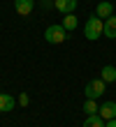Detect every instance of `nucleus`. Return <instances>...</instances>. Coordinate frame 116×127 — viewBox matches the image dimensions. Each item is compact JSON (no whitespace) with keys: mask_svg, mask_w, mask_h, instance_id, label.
Returning a JSON list of instances; mask_svg holds the SVG:
<instances>
[{"mask_svg":"<svg viewBox=\"0 0 116 127\" xmlns=\"http://www.w3.org/2000/svg\"><path fill=\"white\" fill-rule=\"evenodd\" d=\"M102 30H105V21L100 19L98 14H93V16L86 19V26H84V35H86V39L95 42L98 37L102 35Z\"/></svg>","mask_w":116,"mask_h":127,"instance_id":"1","label":"nucleus"},{"mask_svg":"<svg viewBox=\"0 0 116 127\" xmlns=\"http://www.w3.org/2000/svg\"><path fill=\"white\" fill-rule=\"evenodd\" d=\"M44 39L49 42V44H63L67 39V30L60 23H53V26H49L44 30Z\"/></svg>","mask_w":116,"mask_h":127,"instance_id":"2","label":"nucleus"},{"mask_svg":"<svg viewBox=\"0 0 116 127\" xmlns=\"http://www.w3.org/2000/svg\"><path fill=\"white\" fill-rule=\"evenodd\" d=\"M105 88L107 83L102 79H93L86 83V88H84V95H86V99H98V97H102L105 95Z\"/></svg>","mask_w":116,"mask_h":127,"instance_id":"3","label":"nucleus"},{"mask_svg":"<svg viewBox=\"0 0 116 127\" xmlns=\"http://www.w3.org/2000/svg\"><path fill=\"white\" fill-rule=\"evenodd\" d=\"M98 116L102 118V120H112V118H116V102H102L98 109Z\"/></svg>","mask_w":116,"mask_h":127,"instance_id":"4","label":"nucleus"},{"mask_svg":"<svg viewBox=\"0 0 116 127\" xmlns=\"http://www.w3.org/2000/svg\"><path fill=\"white\" fill-rule=\"evenodd\" d=\"M14 9L21 16H28L30 12L35 9V0H14Z\"/></svg>","mask_w":116,"mask_h":127,"instance_id":"5","label":"nucleus"},{"mask_svg":"<svg viewBox=\"0 0 116 127\" xmlns=\"http://www.w3.org/2000/svg\"><path fill=\"white\" fill-rule=\"evenodd\" d=\"M77 0H53V7L60 12V14H72L74 9H77Z\"/></svg>","mask_w":116,"mask_h":127,"instance_id":"6","label":"nucleus"},{"mask_svg":"<svg viewBox=\"0 0 116 127\" xmlns=\"http://www.w3.org/2000/svg\"><path fill=\"white\" fill-rule=\"evenodd\" d=\"M14 106H16V99L9 93H0V111L9 113V111H14Z\"/></svg>","mask_w":116,"mask_h":127,"instance_id":"7","label":"nucleus"},{"mask_svg":"<svg viewBox=\"0 0 116 127\" xmlns=\"http://www.w3.org/2000/svg\"><path fill=\"white\" fill-rule=\"evenodd\" d=\"M95 14H98V16L100 19H109L112 16V14H114V5L109 2V0H102V2H98V9H95Z\"/></svg>","mask_w":116,"mask_h":127,"instance_id":"8","label":"nucleus"},{"mask_svg":"<svg viewBox=\"0 0 116 127\" xmlns=\"http://www.w3.org/2000/svg\"><path fill=\"white\" fill-rule=\"evenodd\" d=\"M105 37L109 39H116V14H112L109 19H105V30H102Z\"/></svg>","mask_w":116,"mask_h":127,"instance_id":"9","label":"nucleus"},{"mask_svg":"<svg viewBox=\"0 0 116 127\" xmlns=\"http://www.w3.org/2000/svg\"><path fill=\"white\" fill-rule=\"evenodd\" d=\"M100 79H102L105 83H114L116 81V67L114 65H105L102 72H100Z\"/></svg>","mask_w":116,"mask_h":127,"instance_id":"10","label":"nucleus"},{"mask_svg":"<svg viewBox=\"0 0 116 127\" xmlns=\"http://www.w3.org/2000/svg\"><path fill=\"white\" fill-rule=\"evenodd\" d=\"M60 26H63L65 30L70 32V30H74V28L79 26V21H77V16H74V14H65V16H63V21H60Z\"/></svg>","mask_w":116,"mask_h":127,"instance_id":"11","label":"nucleus"},{"mask_svg":"<svg viewBox=\"0 0 116 127\" xmlns=\"http://www.w3.org/2000/svg\"><path fill=\"white\" fill-rule=\"evenodd\" d=\"M98 99H86V102H84V113H86V116H95L98 113Z\"/></svg>","mask_w":116,"mask_h":127,"instance_id":"12","label":"nucleus"},{"mask_svg":"<svg viewBox=\"0 0 116 127\" xmlns=\"http://www.w3.org/2000/svg\"><path fill=\"white\" fill-rule=\"evenodd\" d=\"M84 127H105V120L95 113V116H88L86 120H84Z\"/></svg>","mask_w":116,"mask_h":127,"instance_id":"13","label":"nucleus"},{"mask_svg":"<svg viewBox=\"0 0 116 127\" xmlns=\"http://www.w3.org/2000/svg\"><path fill=\"white\" fill-rule=\"evenodd\" d=\"M16 104H21V106H28V104H30V97H28V93H21V95L16 97Z\"/></svg>","mask_w":116,"mask_h":127,"instance_id":"14","label":"nucleus"},{"mask_svg":"<svg viewBox=\"0 0 116 127\" xmlns=\"http://www.w3.org/2000/svg\"><path fill=\"white\" fill-rule=\"evenodd\" d=\"M105 127H116V118H112V120H105Z\"/></svg>","mask_w":116,"mask_h":127,"instance_id":"15","label":"nucleus"},{"mask_svg":"<svg viewBox=\"0 0 116 127\" xmlns=\"http://www.w3.org/2000/svg\"><path fill=\"white\" fill-rule=\"evenodd\" d=\"M114 14H116V7H114Z\"/></svg>","mask_w":116,"mask_h":127,"instance_id":"16","label":"nucleus"}]
</instances>
